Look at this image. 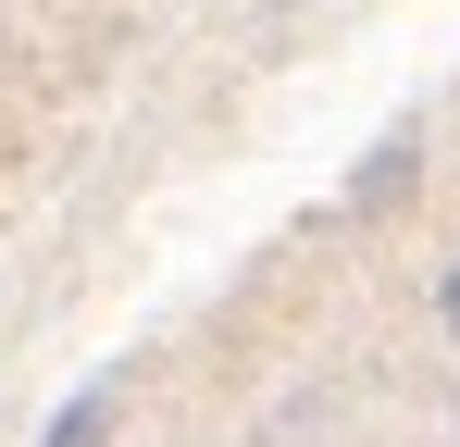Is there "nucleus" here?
<instances>
[{"label": "nucleus", "instance_id": "1", "mask_svg": "<svg viewBox=\"0 0 460 447\" xmlns=\"http://www.w3.org/2000/svg\"><path fill=\"white\" fill-rule=\"evenodd\" d=\"M411 162H423V149H411V137H385L374 162H361V187H349V212H385V199H398V174H411Z\"/></svg>", "mask_w": 460, "mask_h": 447}, {"label": "nucleus", "instance_id": "2", "mask_svg": "<svg viewBox=\"0 0 460 447\" xmlns=\"http://www.w3.org/2000/svg\"><path fill=\"white\" fill-rule=\"evenodd\" d=\"M100 435H112V385H87V398H75V410H63L38 447H100Z\"/></svg>", "mask_w": 460, "mask_h": 447}, {"label": "nucleus", "instance_id": "3", "mask_svg": "<svg viewBox=\"0 0 460 447\" xmlns=\"http://www.w3.org/2000/svg\"><path fill=\"white\" fill-rule=\"evenodd\" d=\"M436 323H448V336H460V249H448V261H436Z\"/></svg>", "mask_w": 460, "mask_h": 447}]
</instances>
